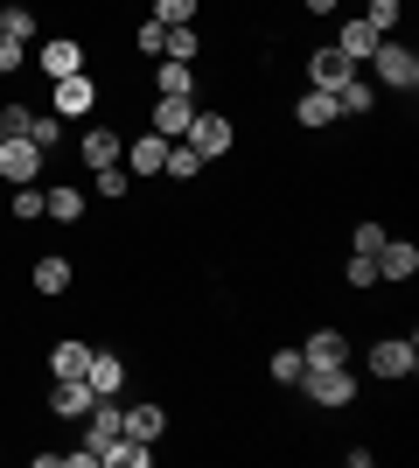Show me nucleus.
I'll use <instances>...</instances> for the list:
<instances>
[{
	"mask_svg": "<svg viewBox=\"0 0 419 468\" xmlns=\"http://www.w3.org/2000/svg\"><path fill=\"white\" fill-rule=\"evenodd\" d=\"M294 385L308 391L315 406H350V399H357V385H350V364H308Z\"/></svg>",
	"mask_w": 419,
	"mask_h": 468,
	"instance_id": "1",
	"label": "nucleus"
},
{
	"mask_svg": "<svg viewBox=\"0 0 419 468\" xmlns=\"http://www.w3.org/2000/svg\"><path fill=\"white\" fill-rule=\"evenodd\" d=\"M419 371V343L413 335H384V343H371V378H413Z\"/></svg>",
	"mask_w": 419,
	"mask_h": 468,
	"instance_id": "2",
	"label": "nucleus"
},
{
	"mask_svg": "<svg viewBox=\"0 0 419 468\" xmlns=\"http://www.w3.org/2000/svg\"><path fill=\"white\" fill-rule=\"evenodd\" d=\"M371 63H378V84H392V91H413L419 84V57L405 49V42H392V36L371 49Z\"/></svg>",
	"mask_w": 419,
	"mask_h": 468,
	"instance_id": "3",
	"label": "nucleus"
},
{
	"mask_svg": "<svg viewBox=\"0 0 419 468\" xmlns=\"http://www.w3.org/2000/svg\"><path fill=\"white\" fill-rule=\"evenodd\" d=\"M0 176L15 182V189H21V182H36L42 176V147L28 133H7V140H0Z\"/></svg>",
	"mask_w": 419,
	"mask_h": 468,
	"instance_id": "4",
	"label": "nucleus"
},
{
	"mask_svg": "<svg viewBox=\"0 0 419 468\" xmlns=\"http://www.w3.org/2000/svg\"><path fill=\"white\" fill-rule=\"evenodd\" d=\"M350 78H357V63L342 57V49H315V57H308V91H329V98H336Z\"/></svg>",
	"mask_w": 419,
	"mask_h": 468,
	"instance_id": "5",
	"label": "nucleus"
},
{
	"mask_svg": "<svg viewBox=\"0 0 419 468\" xmlns=\"http://www.w3.org/2000/svg\"><path fill=\"white\" fill-rule=\"evenodd\" d=\"M91 105H99V84L84 78V70L78 78H57V91H49V112L57 119H78V112H91Z\"/></svg>",
	"mask_w": 419,
	"mask_h": 468,
	"instance_id": "6",
	"label": "nucleus"
},
{
	"mask_svg": "<svg viewBox=\"0 0 419 468\" xmlns=\"http://www.w3.org/2000/svg\"><path fill=\"white\" fill-rule=\"evenodd\" d=\"M126 433V406L120 399H99V406L84 412V448H105V441H120Z\"/></svg>",
	"mask_w": 419,
	"mask_h": 468,
	"instance_id": "7",
	"label": "nucleus"
},
{
	"mask_svg": "<svg viewBox=\"0 0 419 468\" xmlns=\"http://www.w3.org/2000/svg\"><path fill=\"white\" fill-rule=\"evenodd\" d=\"M182 140H189V147H196L203 161H217L224 147H231V119H217V112H196V119H189V133H182Z\"/></svg>",
	"mask_w": 419,
	"mask_h": 468,
	"instance_id": "8",
	"label": "nucleus"
},
{
	"mask_svg": "<svg viewBox=\"0 0 419 468\" xmlns=\"http://www.w3.org/2000/svg\"><path fill=\"white\" fill-rule=\"evenodd\" d=\"M91 406H99V391L84 385V378H57V391H49V412H57V420H84Z\"/></svg>",
	"mask_w": 419,
	"mask_h": 468,
	"instance_id": "9",
	"label": "nucleus"
},
{
	"mask_svg": "<svg viewBox=\"0 0 419 468\" xmlns=\"http://www.w3.org/2000/svg\"><path fill=\"white\" fill-rule=\"evenodd\" d=\"M413 273H419V245L384 238V245H378V280H413Z\"/></svg>",
	"mask_w": 419,
	"mask_h": 468,
	"instance_id": "10",
	"label": "nucleus"
},
{
	"mask_svg": "<svg viewBox=\"0 0 419 468\" xmlns=\"http://www.w3.org/2000/svg\"><path fill=\"white\" fill-rule=\"evenodd\" d=\"M42 70H49V84H57V78H78V70H84V49H78V42H70V36H57V42H42Z\"/></svg>",
	"mask_w": 419,
	"mask_h": 468,
	"instance_id": "11",
	"label": "nucleus"
},
{
	"mask_svg": "<svg viewBox=\"0 0 419 468\" xmlns=\"http://www.w3.org/2000/svg\"><path fill=\"white\" fill-rule=\"evenodd\" d=\"M84 385L99 391V399H120V391H126V364H120V356H99V350H91V364H84Z\"/></svg>",
	"mask_w": 419,
	"mask_h": 468,
	"instance_id": "12",
	"label": "nucleus"
},
{
	"mask_svg": "<svg viewBox=\"0 0 419 468\" xmlns=\"http://www.w3.org/2000/svg\"><path fill=\"white\" fill-rule=\"evenodd\" d=\"M189 119H196L189 98H154V133L161 140H182V133H189Z\"/></svg>",
	"mask_w": 419,
	"mask_h": 468,
	"instance_id": "13",
	"label": "nucleus"
},
{
	"mask_svg": "<svg viewBox=\"0 0 419 468\" xmlns=\"http://www.w3.org/2000/svg\"><path fill=\"white\" fill-rule=\"evenodd\" d=\"M378 28H371V21H363V15H350V21H342V36H336V49H342V57H350V63H363V57H371V49H378Z\"/></svg>",
	"mask_w": 419,
	"mask_h": 468,
	"instance_id": "14",
	"label": "nucleus"
},
{
	"mask_svg": "<svg viewBox=\"0 0 419 468\" xmlns=\"http://www.w3.org/2000/svg\"><path fill=\"white\" fill-rule=\"evenodd\" d=\"M99 462L105 468H147V462H154V448L133 441V433H120V441H105V448H99Z\"/></svg>",
	"mask_w": 419,
	"mask_h": 468,
	"instance_id": "15",
	"label": "nucleus"
},
{
	"mask_svg": "<svg viewBox=\"0 0 419 468\" xmlns=\"http://www.w3.org/2000/svg\"><path fill=\"white\" fill-rule=\"evenodd\" d=\"M78 154H84V168H112V161H120V133H112V126H91V133L78 140Z\"/></svg>",
	"mask_w": 419,
	"mask_h": 468,
	"instance_id": "16",
	"label": "nucleus"
},
{
	"mask_svg": "<svg viewBox=\"0 0 419 468\" xmlns=\"http://www.w3.org/2000/svg\"><path fill=\"white\" fill-rule=\"evenodd\" d=\"M342 356H350V343H342L336 329H315L300 343V371H308V364H342Z\"/></svg>",
	"mask_w": 419,
	"mask_h": 468,
	"instance_id": "17",
	"label": "nucleus"
},
{
	"mask_svg": "<svg viewBox=\"0 0 419 468\" xmlns=\"http://www.w3.org/2000/svg\"><path fill=\"white\" fill-rule=\"evenodd\" d=\"M84 364H91V343H84V335H63L57 350H49V371L57 378H84Z\"/></svg>",
	"mask_w": 419,
	"mask_h": 468,
	"instance_id": "18",
	"label": "nucleus"
},
{
	"mask_svg": "<svg viewBox=\"0 0 419 468\" xmlns=\"http://www.w3.org/2000/svg\"><path fill=\"white\" fill-rule=\"evenodd\" d=\"M161 427H168V412H161L154 399H140V406H126V433H133V441H161Z\"/></svg>",
	"mask_w": 419,
	"mask_h": 468,
	"instance_id": "19",
	"label": "nucleus"
},
{
	"mask_svg": "<svg viewBox=\"0 0 419 468\" xmlns=\"http://www.w3.org/2000/svg\"><path fill=\"white\" fill-rule=\"evenodd\" d=\"M154 91H161V98H196V70H189V63H168V57H161Z\"/></svg>",
	"mask_w": 419,
	"mask_h": 468,
	"instance_id": "20",
	"label": "nucleus"
},
{
	"mask_svg": "<svg viewBox=\"0 0 419 468\" xmlns=\"http://www.w3.org/2000/svg\"><path fill=\"white\" fill-rule=\"evenodd\" d=\"M126 161H133L140 176H161V161H168V140H161V133H140L133 147H126Z\"/></svg>",
	"mask_w": 419,
	"mask_h": 468,
	"instance_id": "21",
	"label": "nucleus"
},
{
	"mask_svg": "<svg viewBox=\"0 0 419 468\" xmlns=\"http://www.w3.org/2000/svg\"><path fill=\"white\" fill-rule=\"evenodd\" d=\"M294 119H300V126H329V119H342V112H336V98H329V91H300Z\"/></svg>",
	"mask_w": 419,
	"mask_h": 468,
	"instance_id": "22",
	"label": "nucleus"
},
{
	"mask_svg": "<svg viewBox=\"0 0 419 468\" xmlns=\"http://www.w3.org/2000/svg\"><path fill=\"white\" fill-rule=\"evenodd\" d=\"M28 280H36V293H70V259H57V252L36 259V273H28Z\"/></svg>",
	"mask_w": 419,
	"mask_h": 468,
	"instance_id": "23",
	"label": "nucleus"
},
{
	"mask_svg": "<svg viewBox=\"0 0 419 468\" xmlns=\"http://www.w3.org/2000/svg\"><path fill=\"white\" fill-rule=\"evenodd\" d=\"M161 176H175V182L203 176V154H196V147H189V140H168V161H161Z\"/></svg>",
	"mask_w": 419,
	"mask_h": 468,
	"instance_id": "24",
	"label": "nucleus"
},
{
	"mask_svg": "<svg viewBox=\"0 0 419 468\" xmlns=\"http://www.w3.org/2000/svg\"><path fill=\"white\" fill-rule=\"evenodd\" d=\"M21 133H28V140L42 147V154H49V147L63 140V119H57V112H28V119H21Z\"/></svg>",
	"mask_w": 419,
	"mask_h": 468,
	"instance_id": "25",
	"label": "nucleus"
},
{
	"mask_svg": "<svg viewBox=\"0 0 419 468\" xmlns=\"http://www.w3.org/2000/svg\"><path fill=\"white\" fill-rule=\"evenodd\" d=\"M42 217H63V224H78V217H84V196H78V189H42Z\"/></svg>",
	"mask_w": 419,
	"mask_h": 468,
	"instance_id": "26",
	"label": "nucleus"
},
{
	"mask_svg": "<svg viewBox=\"0 0 419 468\" xmlns=\"http://www.w3.org/2000/svg\"><path fill=\"white\" fill-rule=\"evenodd\" d=\"M371 105H378V91H371L363 78H350V84L336 91V112H350V119H357V112H371Z\"/></svg>",
	"mask_w": 419,
	"mask_h": 468,
	"instance_id": "27",
	"label": "nucleus"
},
{
	"mask_svg": "<svg viewBox=\"0 0 419 468\" xmlns=\"http://www.w3.org/2000/svg\"><path fill=\"white\" fill-rule=\"evenodd\" d=\"M0 28H7L15 42H28L36 36V7H0Z\"/></svg>",
	"mask_w": 419,
	"mask_h": 468,
	"instance_id": "28",
	"label": "nucleus"
},
{
	"mask_svg": "<svg viewBox=\"0 0 419 468\" xmlns=\"http://www.w3.org/2000/svg\"><path fill=\"white\" fill-rule=\"evenodd\" d=\"M161 57H168V63H189V57H196V28H168Z\"/></svg>",
	"mask_w": 419,
	"mask_h": 468,
	"instance_id": "29",
	"label": "nucleus"
},
{
	"mask_svg": "<svg viewBox=\"0 0 419 468\" xmlns=\"http://www.w3.org/2000/svg\"><path fill=\"white\" fill-rule=\"evenodd\" d=\"M189 15H196V0H154V21H161V28H189Z\"/></svg>",
	"mask_w": 419,
	"mask_h": 468,
	"instance_id": "30",
	"label": "nucleus"
},
{
	"mask_svg": "<svg viewBox=\"0 0 419 468\" xmlns=\"http://www.w3.org/2000/svg\"><path fill=\"white\" fill-rule=\"evenodd\" d=\"M363 21H371L378 36H392V28H399V0H371V7H363Z\"/></svg>",
	"mask_w": 419,
	"mask_h": 468,
	"instance_id": "31",
	"label": "nucleus"
},
{
	"mask_svg": "<svg viewBox=\"0 0 419 468\" xmlns=\"http://www.w3.org/2000/svg\"><path fill=\"white\" fill-rule=\"evenodd\" d=\"M15 217H21V224H36V217H42V189H36V182H21V189H15Z\"/></svg>",
	"mask_w": 419,
	"mask_h": 468,
	"instance_id": "32",
	"label": "nucleus"
},
{
	"mask_svg": "<svg viewBox=\"0 0 419 468\" xmlns=\"http://www.w3.org/2000/svg\"><path fill=\"white\" fill-rule=\"evenodd\" d=\"M21 63H28V42H15L7 28H0V70H21Z\"/></svg>",
	"mask_w": 419,
	"mask_h": 468,
	"instance_id": "33",
	"label": "nucleus"
},
{
	"mask_svg": "<svg viewBox=\"0 0 419 468\" xmlns=\"http://www.w3.org/2000/svg\"><path fill=\"white\" fill-rule=\"evenodd\" d=\"M294 378H300V350H279L273 356V385H294Z\"/></svg>",
	"mask_w": 419,
	"mask_h": 468,
	"instance_id": "34",
	"label": "nucleus"
},
{
	"mask_svg": "<svg viewBox=\"0 0 419 468\" xmlns=\"http://www.w3.org/2000/svg\"><path fill=\"white\" fill-rule=\"evenodd\" d=\"M99 196H112V203L126 196V168H120V161H112V168H99Z\"/></svg>",
	"mask_w": 419,
	"mask_h": 468,
	"instance_id": "35",
	"label": "nucleus"
},
{
	"mask_svg": "<svg viewBox=\"0 0 419 468\" xmlns=\"http://www.w3.org/2000/svg\"><path fill=\"white\" fill-rule=\"evenodd\" d=\"M350 287H378V259H350Z\"/></svg>",
	"mask_w": 419,
	"mask_h": 468,
	"instance_id": "36",
	"label": "nucleus"
},
{
	"mask_svg": "<svg viewBox=\"0 0 419 468\" xmlns=\"http://www.w3.org/2000/svg\"><path fill=\"white\" fill-rule=\"evenodd\" d=\"M140 49H147V57H161V42H168V28H161V21H140Z\"/></svg>",
	"mask_w": 419,
	"mask_h": 468,
	"instance_id": "37",
	"label": "nucleus"
},
{
	"mask_svg": "<svg viewBox=\"0 0 419 468\" xmlns=\"http://www.w3.org/2000/svg\"><path fill=\"white\" fill-rule=\"evenodd\" d=\"M378 245H384V224H357V252L378 259Z\"/></svg>",
	"mask_w": 419,
	"mask_h": 468,
	"instance_id": "38",
	"label": "nucleus"
},
{
	"mask_svg": "<svg viewBox=\"0 0 419 468\" xmlns=\"http://www.w3.org/2000/svg\"><path fill=\"white\" fill-rule=\"evenodd\" d=\"M342 0H308V15H336Z\"/></svg>",
	"mask_w": 419,
	"mask_h": 468,
	"instance_id": "39",
	"label": "nucleus"
},
{
	"mask_svg": "<svg viewBox=\"0 0 419 468\" xmlns=\"http://www.w3.org/2000/svg\"><path fill=\"white\" fill-rule=\"evenodd\" d=\"M0 140H7V133H0Z\"/></svg>",
	"mask_w": 419,
	"mask_h": 468,
	"instance_id": "40",
	"label": "nucleus"
}]
</instances>
